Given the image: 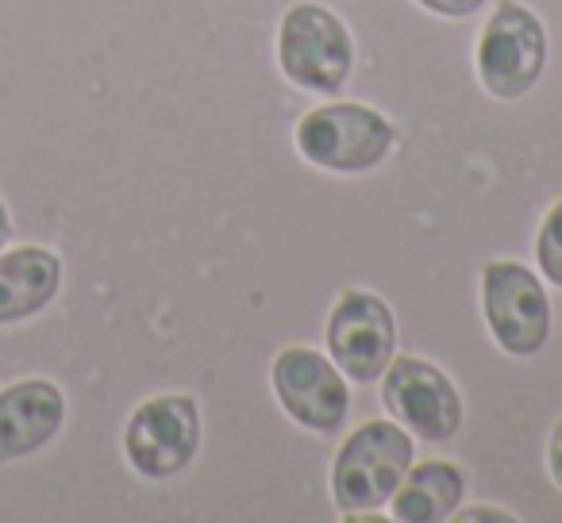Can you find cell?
<instances>
[{
    "mask_svg": "<svg viewBox=\"0 0 562 523\" xmlns=\"http://www.w3.org/2000/svg\"><path fill=\"white\" fill-rule=\"evenodd\" d=\"M454 520L474 523V520H497V523H513V512H497V508H467V512H454Z\"/></svg>",
    "mask_w": 562,
    "mask_h": 523,
    "instance_id": "cell-16",
    "label": "cell"
},
{
    "mask_svg": "<svg viewBox=\"0 0 562 523\" xmlns=\"http://www.w3.org/2000/svg\"><path fill=\"white\" fill-rule=\"evenodd\" d=\"M482 308L501 351L531 359L551 336V300L539 277L520 262H490L482 270Z\"/></svg>",
    "mask_w": 562,
    "mask_h": 523,
    "instance_id": "cell-5",
    "label": "cell"
},
{
    "mask_svg": "<svg viewBox=\"0 0 562 523\" xmlns=\"http://www.w3.org/2000/svg\"><path fill=\"white\" fill-rule=\"evenodd\" d=\"M63 262L43 247H20L0 254V323H16L43 312L58 297Z\"/></svg>",
    "mask_w": 562,
    "mask_h": 523,
    "instance_id": "cell-11",
    "label": "cell"
},
{
    "mask_svg": "<svg viewBox=\"0 0 562 523\" xmlns=\"http://www.w3.org/2000/svg\"><path fill=\"white\" fill-rule=\"evenodd\" d=\"M9 212H4V204H0V250H4V242H9Z\"/></svg>",
    "mask_w": 562,
    "mask_h": 523,
    "instance_id": "cell-17",
    "label": "cell"
},
{
    "mask_svg": "<svg viewBox=\"0 0 562 523\" xmlns=\"http://www.w3.org/2000/svg\"><path fill=\"white\" fill-rule=\"evenodd\" d=\"M424 9L436 12V16H447V20H467L482 9L485 0H420Z\"/></svg>",
    "mask_w": 562,
    "mask_h": 523,
    "instance_id": "cell-14",
    "label": "cell"
},
{
    "mask_svg": "<svg viewBox=\"0 0 562 523\" xmlns=\"http://www.w3.org/2000/svg\"><path fill=\"white\" fill-rule=\"evenodd\" d=\"M393 124L367 104H324L297 124V150L331 173H367L393 150Z\"/></svg>",
    "mask_w": 562,
    "mask_h": 523,
    "instance_id": "cell-2",
    "label": "cell"
},
{
    "mask_svg": "<svg viewBox=\"0 0 562 523\" xmlns=\"http://www.w3.org/2000/svg\"><path fill=\"white\" fill-rule=\"evenodd\" d=\"M462 497H467V477L454 462H420L408 466L405 481L393 492V520L443 523L459 512Z\"/></svg>",
    "mask_w": 562,
    "mask_h": 523,
    "instance_id": "cell-12",
    "label": "cell"
},
{
    "mask_svg": "<svg viewBox=\"0 0 562 523\" xmlns=\"http://www.w3.org/2000/svg\"><path fill=\"white\" fill-rule=\"evenodd\" d=\"M547 469H551L554 485H559V489H562V420L554 423L551 443H547Z\"/></svg>",
    "mask_w": 562,
    "mask_h": 523,
    "instance_id": "cell-15",
    "label": "cell"
},
{
    "mask_svg": "<svg viewBox=\"0 0 562 523\" xmlns=\"http://www.w3.org/2000/svg\"><path fill=\"white\" fill-rule=\"evenodd\" d=\"M278 58L293 86L308 93H339L355 70V43L336 12L297 4L281 20Z\"/></svg>",
    "mask_w": 562,
    "mask_h": 523,
    "instance_id": "cell-3",
    "label": "cell"
},
{
    "mask_svg": "<svg viewBox=\"0 0 562 523\" xmlns=\"http://www.w3.org/2000/svg\"><path fill=\"white\" fill-rule=\"evenodd\" d=\"M328 351L339 374L370 385L385 374L397 351V320L382 297L347 289L328 316Z\"/></svg>",
    "mask_w": 562,
    "mask_h": 523,
    "instance_id": "cell-8",
    "label": "cell"
},
{
    "mask_svg": "<svg viewBox=\"0 0 562 523\" xmlns=\"http://www.w3.org/2000/svg\"><path fill=\"white\" fill-rule=\"evenodd\" d=\"M66 420V400L50 382H16L0 393V462L35 454L58 435Z\"/></svg>",
    "mask_w": 562,
    "mask_h": 523,
    "instance_id": "cell-10",
    "label": "cell"
},
{
    "mask_svg": "<svg viewBox=\"0 0 562 523\" xmlns=\"http://www.w3.org/2000/svg\"><path fill=\"white\" fill-rule=\"evenodd\" d=\"M382 405L401 428H408L424 443H447L462 428V397L443 369L424 359H393L385 366Z\"/></svg>",
    "mask_w": 562,
    "mask_h": 523,
    "instance_id": "cell-7",
    "label": "cell"
},
{
    "mask_svg": "<svg viewBox=\"0 0 562 523\" xmlns=\"http://www.w3.org/2000/svg\"><path fill=\"white\" fill-rule=\"evenodd\" d=\"M201 451V412L193 397L166 393L143 400L124 431V454L143 477H173Z\"/></svg>",
    "mask_w": 562,
    "mask_h": 523,
    "instance_id": "cell-6",
    "label": "cell"
},
{
    "mask_svg": "<svg viewBox=\"0 0 562 523\" xmlns=\"http://www.w3.org/2000/svg\"><path fill=\"white\" fill-rule=\"evenodd\" d=\"M547 66V32L516 0H501V9L490 16L477 39V81L497 101H516L536 81Z\"/></svg>",
    "mask_w": 562,
    "mask_h": 523,
    "instance_id": "cell-4",
    "label": "cell"
},
{
    "mask_svg": "<svg viewBox=\"0 0 562 523\" xmlns=\"http://www.w3.org/2000/svg\"><path fill=\"white\" fill-rule=\"evenodd\" d=\"M536 262H539V274L562 289V201L554 204L551 212H547L543 227H539Z\"/></svg>",
    "mask_w": 562,
    "mask_h": 523,
    "instance_id": "cell-13",
    "label": "cell"
},
{
    "mask_svg": "<svg viewBox=\"0 0 562 523\" xmlns=\"http://www.w3.org/2000/svg\"><path fill=\"white\" fill-rule=\"evenodd\" d=\"M413 466V439L390 420H370L351 431L331 462V497L339 512H378L390 504Z\"/></svg>",
    "mask_w": 562,
    "mask_h": 523,
    "instance_id": "cell-1",
    "label": "cell"
},
{
    "mask_svg": "<svg viewBox=\"0 0 562 523\" xmlns=\"http://www.w3.org/2000/svg\"><path fill=\"white\" fill-rule=\"evenodd\" d=\"M273 393L281 408L316 435H331L347 423L351 412V393L336 362H328L313 346H290L273 359L270 369Z\"/></svg>",
    "mask_w": 562,
    "mask_h": 523,
    "instance_id": "cell-9",
    "label": "cell"
}]
</instances>
